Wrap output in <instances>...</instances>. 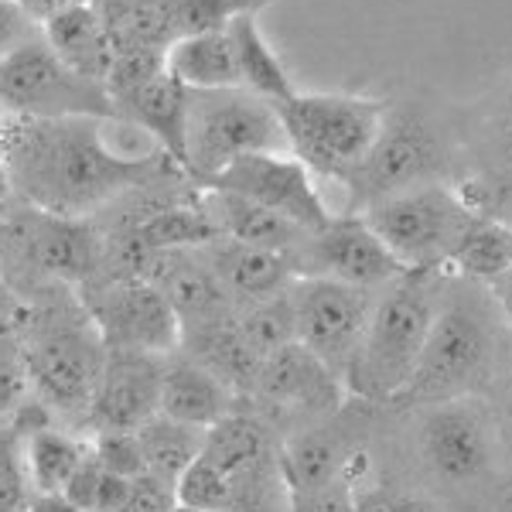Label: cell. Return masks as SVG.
<instances>
[{
	"label": "cell",
	"instance_id": "cell-1",
	"mask_svg": "<svg viewBox=\"0 0 512 512\" xmlns=\"http://www.w3.org/2000/svg\"><path fill=\"white\" fill-rule=\"evenodd\" d=\"M103 123L96 117L0 120V161L14 198L48 216L96 219L140 188L181 171L158 147L144 154L113 151Z\"/></svg>",
	"mask_w": 512,
	"mask_h": 512
},
{
	"label": "cell",
	"instance_id": "cell-2",
	"mask_svg": "<svg viewBox=\"0 0 512 512\" xmlns=\"http://www.w3.org/2000/svg\"><path fill=\"white\" fill-rule=\"evenodd\" d=\"M468 178L465 134L420 93L386 96V117L373 151L345 181L349 212H366L396 192L427 181L461 185Z\"/></svg>",
	"mask_w": 512,
	"mask_h": 512
},
{
	"label": "cell",
	"instance_id": "cell-3",
	"mask_svg": "<svg viewBox=\"0 0 512 512\" xmlns=\"http://www.w3.org/2000/svg\"><path fill=\"white\" fill-rule=\"evenodd\" d=\"M444 291V270H403L379 287L345 390L366 403H396L417 373Z\"/></svg>",
	"mask_w": 512,
	"mask_h": 512
},
{
	"label": "cell",
	"instance_id": "cell-4",
	"mask_svg": "<svg viewBox=\"0 0 512 512\" xmlns=\"http://www.w3.org/2000/svg\"><path fill=\"white\" fill-rule=\"evenodd\" d=\"M482 291V284L461 277L451 280V287L444 284L417 373L396 403L427 407L454 396H482L492 383L499 362V325L492 315L495 297Z\"/></svg>",
	"mask_w": 512,
	"mask_h": 512
},
{
	"label": "cell",
	"instance_id": "cell-5",
	"mask_svg": "<svg viewBox=\"0 0 512 512\" xmlns=\"http://www.w3.org/2000/svg\"><path fill=\"white\" fill-rule=\"evenodd\" d=\"M287 151L315 178L338 181L345 188L366 154L373 151L376 134L386 117V96L345 93H308L297 89L287 103L277 106Z\"/></svg>",
	"mask_w": 512,
	"mask_h": 512
},
{
	"label": "cell",
	"instance_id": "cell-6",
	"mask_svg": "<svg viewBox=\"0 0 512 512\" xmlns=\"http://www.w3.org/2000/svg\"><path fill=\"white\" fill-rule=\"evenodd\" d=\"M21 338L31 393L41 403H48L55 417H86L106 359V345L89 321L86 308H79L76 318L59 308H45L41 315L21 311Z\"/></svg>",
	"mask_w": 512,
	"mask_h": 512
},
{
	"label": "cell",
	"instance_id": "cell-7",
	"mask_svg": "<svg viewBox=\"0 0 512 512\" xmlns=\"http://www.w3.org/2000/svg\"><path fill=\"white\" fill-rule=\"evenodd\" d=\"M287 151L274 103L246 89H188L185 175L205 188L243 154Z\"/></svg>",
	"mask_w": 512,
	"mask_h": 512
},
{
	"label": "cell",
	"instance_id": "cell-8",
	"mask_svg": "<svg viewBox=\"0 0 512 512\" xmlns=\"http://www.w3.org/2000/svg\"><path fill=\"white\" fill-rule=\"evenodd\" d=\"M407 270H448V260L482 209L451 181H427L359 212Z\"/></svg>",
	"mask_w": 512,
	"mask_h": 512
},
{
	"label": "cell",
	"instance_id": "cell-9",
	"mask_svg": "<svg viewBox=\"0 0 512 512\" xmlns=\"http://www.w3.org/2000/svg\"><path fill=\"white\" fill-rule=\"evenodd\" d=\"M0 256L59 287H89L106 267V236L93 219H62L14 198L0 216Z\"/></svg>",
	"mask_w": 512,
	"mask_h": 512
},
{
	"label": "cell",
	"instance_id": "cell-10",
	"mask_svg": "<svg viewBox=\"0 0 512 512\" xmlns=\"http://www.w3.org/2000/svg\"><path fill=\"white\" fill-rule=\"evenodd\" d=\"M0 113L24 120H117L110 89L72 72L41 41V31L0 62Z\"/></svg>",
	"mask_w": 512,
	"mask_h": 512
},
{
	"label": "cell",
	"instance_id": "cell-11",
	"mask_svg": "<svg viewBox=\"0 0 512 512\" xmlns=\"http://www.w3.org/2000/svg\"><path fill=\"white\" fill-rule=\"evenodd\" d=\"M499 424L482 396L427 403L417 424V458L444 489H475L495 472Z\"/></svg>",
	"mask_w": 512,
	"mask_h": 512
},
{
	"label": "cell",
	"instance_id": "cell-12",
	"mask_svg": "<svg viewBox=\"0 0 512 512\" xmlns=\"http://www.w3.org/2000/svg\"><path fill=\"white\" fill-rule=\"evenodd\" d=\"M79 301L106 349L171 355L181 345V321L154 280H96V284L82 287Z\"/></svg>",
	"mask_w": 512,
	"mask_h": 512
},
{
	"label": "cell",
	"instance_id": "cell-13",
	"mask_svg": "<svg viewBox=\"0 0 512 512\" xmlns=\"http://www.w3.org/2000/svg\"><path fill=\"white\" fill-rule=\"evenodd\" d=\"M376 294L369 287L342 284L328 277H297L291 284L297 311V342L315 352L328 369H335L345 383L359 342L366 335L369 315L376 308Z\"/></svg>",
	"mask_w": 512,
	"mask_h": 512
},
{
	"label": "cell",
	"instance_id": "cell-14",
	"mask_svg": "<svg viewBox=\"0 0 512 512\" xmlns=\"http://www.w3.org/2000/svg\"><path fill=\"white\" fill-rule=\"evenodd\" d=\"M205 188L209 192H229L239 198H250L256 205H267V209L287 216L301 229H308V233H318L332 219L325 195L315 185V175L294 154L284 151L243 154L233 164H226Z\"/></svg>",
	"mask_w": 512,
	"mask_h": 512
},
{
	"label": "cell",
	"instance_id": "cell-15",
	"mask_svg": "<svg viewBox=\"0 0 512 512\" xmlns=\"http://www.w3.org/2000/svg\"><path fill=\"white\" fill-rule=\"evenodd\" d=\"M294 263L297 277H328L369 291H379L407 270L359 212L332 216L318 233L304 236Z\"/></svg>",
	"mask_w": 512,
	"mask_h": 512
},
{
	"label": "cell",
	"instance_id": "cell-16",
	"mask_svg": "<svg viewBox=\"0 0 512 512\" xmlns=\"http://www.w3.org/2000/svg\"><path fill=\"white\" fill-rule=\"evenodd\" d=\"M250 393L267 410L260 417L311 420V424L338 414L345 407V396H349L342 376L328 369L301 342L284 345L274 355H267L256 369Z\"/></svg>",
	"mask_w": 512,
	"mask_h": 512
},
{
	"label": "cell",
	"instance_id": "cell-17",
	"mask_svg": "<svg viewBox=\"0 0 512 512\" xmlns=\"http://www.w3.org/2000/svg\"><path fill=\"white\" fill-rule=\"evenodd\" d=\"M164 355L106 349L93 403L86 410L89 427L96 431H137L144 420L161 410Z\"/></svg>",
	"mask_w": 512,
	"mask_h": 512
},
{
	"label": "cell",
	"instance_id": "cell-18",
	"mask_svg": "<svg viewBox=\"0 0 512 512\" xmlns=\"http://www.w3.org/2000/svg\"><path fill=\"white\" fill-rule=\"evenodd\" d=\"M342 414V410H338ZM338 414L301 427L277 448V478L287 495L315 492L321 485H332L355 468V461L366 454L349 427L338 424Z\"/></svg>",
	"mask_w": 512,
	"mask_h": 512
},
{
	"label": "cell",
	"instance_id": "cell-19",
	"mask_svg": "<svg viewBox=\"0 0 512 512\" xmlns=\"http://www.w3.org/2000/svg\"><path fill=\"white\" fill-rule=\"evenodd\" d=\"M202 454L219 468L222 475L233 478L236 485V509L246 499H256L263 475L274 468V431L270 420L253 414V410H229L226 417L205 431Z\"/></svg>",
	"mask_w": 512,
	"mask_h": 512
},
{
	"label": "cell",
	"instance_id": "cell-20",
	"mask_svg": "<svg viewBox=\"0 0 512 512\" xmlns=\"http://www.w3.org/2000/svg\"><path fill=\"white\" fill-rule=\"evenodd\" d=\"M465 151L468 178L461 181V192L495 216L492 205L512 195V86L478 120L475 137L465 140Z\"/></svg>",
	"mask_w": 512,
	"mask_h": 512
},
{
	"label": "cell",
	"instance_id": "cell-21",
	"mask_svg": "<svg viewBox=\"0 0 512 512\" xmlns=\"http://www.w3.org/2000/svg\"><path fill=\"white\" fill-rule=\"evenodd\" d=\"M113 106H117V120L137 123L154 140V147L185 171L188 89L168 69H158L154 76L137 82L134 89L113 99Z\"/></svg>",
	"mask_w": 512,
	"mask_h": 512
},
{
	"label": "cell",
	"instance_id": "cell-22",
	"mask_svg": "<svg viewBox=\"0 0 512 512\" xmlns=\"http://www.w3.org/2000/svg\"><path fill=\"white\" fill-rule=\"evenodd\" d=\"M147 280L161 287L168 304L175 308L181 332L233 311V297L219 284L216 270L209 267L202 250H181L154 256Z\"/></svg>",
	"mask_w": 512,
	"mask_h": 512
},
{
	"label": "cell",
	"instance_id": "cell-23",
	"mask_svg": "<svg viewBox=\"0 0 512 512\" xmlns=\"http://www.w3.org/2000/svg\"><path fill=\"white\" fill-rule=\"evenodd\" d=\"M209 267L216 270L219 284L226 287V294L239 304L263 301L274 297L297 280V263L294 253L280 250H263V246H246L236 239L219 236L216 243L202 246Z\"/></svg>",
	"mask_w": 512,
	"mask_h": 512
},
{
	"label": "cell",
	"instance_id": "cell-24",
	"mask_svg": "<svg viewBox=\"0 0 512 512\" xmlns=\"http://www.w3.org/2000/svg\"><path fill=\"white\" fill-rule=\"evenodd\" d=\"M229 410H236V393L216 373H209L202 362H195L192 355L181 349L164 355L158 414L209 431Z\"/></svg>",
	"mask_w": 512,
	"mask_h": 512
},
{
	"label": "cell",
	"instance_id": "cell-25",
	"mask_svg": "<svg viewBox=\"0 0 512 512\" xmlns=\"http://www.w3.org/2000/svg\"><path fill=\"white\" fill-rule=\"evenodd\" d=\"M41 41L82 79L106 86L113 69V38L96 4H72L38 24Z\"/></svg>",
	"mask_w": 512,
	"mask_h": 512
},
{
	"label": "cell",
	"instance_id": "cell-26",
	"mask_svg": "<svg viewBox=\"0 0 512 512\" xmlns=\"http://www.w3.org/2000/svg\"><path fill=\"white\" fill-rule=\"evenodd\" d=\"M178 349L192 355L195 362H202L209 373H216L236 396L250 393L256 369H260V359H256L253 349L246 345L243 332H239L236 311L181 332Z\"/></svg>",
	"mask_w": 512,
	"mask_h": 512
},
{
	"label": "cell",
	"instance_id": "cell-27",
	"mask_svg": "<svg viewBox=\"0 0 512 512\" xmlns=\"http://www.w3.org/2000/svg\"><path fill=\"white\" fill-rule=\"evenodd\" d=\"M205 192L209 212L219 226V236L236 239L246 246H263V250H280V253H297V246L304 243L308 229H301L280 212L267 209V205H256L250 198H239L229 192Z\"/></svg>",
	"mask_w": 512,
	"mask_h": 512
},
{
	"label": "cell",
	"instance_id": "cell-28",
	"mask_svg": "<svg viewBox=\"0 0 512 512\" xmlns=\"http://www.w3.org/2000/svg\"><path fill=\"white\" fill-rule=\"evenodd\" d=\"M164 69L185 89H236L239 69L226 28L181 35L164 52ZM243 89V86H239Z\"/></svg>",
	"mask_w": 512,
	"mask_h": 512
},
{
	"label": "cell",
	"instance_id": "cell-29",
	"mask_svg": "<svg viewBox=\"0 0 512 512\" xmlns=\"http://www.w3.org/2000/svg\"><path fill=\"white\" fill-rule=\"evenodd\" d=\"M226 31H229V38H233L239 86L274 106L287 103V99L297 93V82L291 79L284 59L274 52L267 35H263L260 14H239V18L226 24Z\"/></svg>",
	"mask_w": 512,
	"mask_h": 512
},
{
	"label": "cell",
	"instance_id": "cell-30",
	"mask_svg": "<svg viewBox=\"0 0 512 512\" xmlns=\"http://www.w3.org/2000/svg\"><path fill=\"white\" fill-rule=\"evenodd\" d=\"M21 441V465L31 492H65L79 465L89 458L93 441L65 431L59 424L38 427V431L18 437Z\"/></svg>",
	"mask_w": 512,
	"mask_h": 512
},
{
	"label": "cell",
	"instance_id": "cell-31",
	"mask_svg": "<svg viewBox=\"0 0 512 512\" xmlns=\"http://www.w3.org/2000/svg\"><path fill=\"white\" fill-rule=\"evenodd\" d=\"M512 267V226H506L499 216H478L472 226L465 229V236L454 246L448 270L461 280L472 284L495 287L509 277ZM444 270V274H448Z\"/></svg>",
	"mask_w": 512,
	"mask_h": 512
},
{
	"label": "cell",
	"instance_id": "cell-32",
	"mask_svg": "<svg viewBox=\"0 0 512 512\" xmlns=\"http://www.w3.org/2000/svg\"><path fill=\"white\" fill-rule=\"evenodd\" d=\"M134 434L140 444L144 468L171 485H175V478L198 458V451H202V444H205L202 427L181 424V420H171L164 414H154L151 420H144Z\"/></svg>",
	"mask_w": 512,
	"mask_h": 512
},
{
	"label": "cell",
	"instance_id": "cell-33",
	"mask_svg": "<svg viewBox=\"0 0 512 512\" xmlns=\"http://www.w3.org/2000/svg\"><path fill=\"white\" fill-rule=\"evenodd\" d=\"M239 332H243L246 345L253 349L256 359H267L284 345L297 342V311L291 287L274 297H263V301H250L236 311Z\"/></svg>",
	"mask_w": 512,
	"mask_h": 512
},
{
	"label": "cell",
	"instance_id": "cell-34",
	"mask_svg": "<svg viewBox=\"0 0 512 512\" xmlns=\"http://www.w3.org/2000/svg\"><path fill=\"white\" fill-rule=\"evenodd\" d=\"M158 4L168 21L171 41H175L181 35H195V31L226 28L239 14H260L277 0H158Z\"/></svg>",
	"mask_w": 512,
	"mask_h": 512
},
{
	"label": "cell",
	"instance_id": "cell-35",
	"mask_svg": "<svg viewBox=\"0 0 512 512\" xmlns=\"http://www.w3.org/2000/svg\"><path fill=\"white\" fill-rule=\"evenodd\" d=\"M175 506L202 509V512H233L236 509V485L229 475H222L202 451L192 465L175 478Z\"/></svg>",
	"mask_w": 512,
	"mask_h": 512
},
{
	"label": "cell",
	"instance_id": "cell-36",
	"mask_svg": "<svg viewBox=\"0 0 512 512\" xmlns=\"http://www.w3.org/2000/svg\"><path fill=\"white\" fill-rule=\"evenodd\" d=\"M28 359H24L21 311L11 308L0 318V417H11L28 400Z\"/></svg>",
	"mask_w": 512,
	"mask_h": 512
},
{
	"label": "cell",
	"instance_id": "cell-37",
	"mask_svg": "<svg viewBox=\"0 0 512 512\" xmlns=\"http://www.w3.org/2000/svg\"><path fill=\"white\" fill-rule=\"evenodd\" d=\"M127 492H130V478L106 472L93 458V451L79 465V472L72 475V482L65 485V495L86 512H120V506L127 502Z\"/></svg>",
	"mask_w": 512,
	"mask_h": 512
},
{
	"label": "cell",
	"instance_id": "cell-38",
	"mask_svg": "<svg viewBox=\"0 0 512 512\" xmlns=\"http://www.w3.org/2000/svg\"><path fill=\"white\" fill-rule=\"evenodd\" d=\"M355 509L359 512H441L427 495L403 485L369 478V461L355 472Z\"/></svg>",
	"mask_w": 512,
	"mask_h": 512
},
{
	"label": "cell",
	"instance_id": "cell-39",
	"mask_svg": "<svg viewBox=\"0 0 512 512\" xmlns=\"http://www.w3.org/2000/svg\"><path fill=\"white\" fill-rule=\"evenodd\" d=\"M93 458L106 468V472L123 475V478H137L140 472H147L134 431H96L93 434Z\"/></svg>",
	"mask_w": 512,
	"mask_h": 512
},
{
	"label": "cell",
	"instance_id": "cell-40",
	"mask_svg": "<svg viewBox=\"0 0 512 512\" xmlns=\"http://www.w3.org/2000/svg\"><path fill=\"white\" fill-rule=\"evenodd\" d=\"M28 478L21 465V441L11 427L0 431V512H21L28 502Z\"/></svg>",
	"mask_w": 512,
	"mask_h": 512
},
{
	"label": "cell",
	"instance_id": "cell-41",
	"mask_svg": "<svg viewBox=\"0 0 512 512\" xmlns=\"http://www.w3.org/2000/svg\"><path fill=\"white\" fill-rule=\"evenodd\" d=\"M366 454L355 461V468L332 485H321L315 492L287 495V512H359L355 509V472L366 465Z\"/></svg>",
	"mask_w": 512,
	"mask_h": 512
},
{
	"label": "cell",
	"instance_id": "cell-42",
	"mask_svg": "<svg viewBox=\"0 0 512 512\" xmlns=\"http://www.w3.org/2000/svg\"><path fill=\"white\" fill-rule=\"evenodd\" d=\"M120 512H175V489L158 475L140 472L137 478H130V492Z\"/></svg>",
	"mask_w": 512,
	"mask_h": 512
},
{
	"label": "cell",
	"instance_id": "cell-43",
	"mask_svg": "<svg viewBox=\"0 0 512 512\" xmlns=\"http://www.w3.org/2000/svg\"><path fill=\"white\" fill-rule=\"evenodd\" d=\"M38 35V21L14 0H0V62Z\"/></svg>",
	"mask_w": 512,
	"mask_h": 512
},
{
	"label": "cell",
	"instance_id": "cell-44",
	"mask_svg": "<svg viewBox=\"0 0 512 512\" xmlns=\"http://www.w3.org/2000/svg\"><path fill=\"white\" fill-rule=\"evenodd\" d=\"M21 512H86L65 492H31Z\"/></svg>",
	"mask_w": 512,
	"mask_h": 512
},
{
	"label": "cell",
	"instance_id": "cell-45",
	"mask_svg": "<svg viewBox=\"0 0 512 512\" xmlns=\"http://www.w3.org/2000/svg\"><path fill=\"white\" fill-rule=\"evenodd\" d=\"M14 4H21L24 11L41 24L45 18H52L55 11H65V7H72V4H96V0H14Z\"/></svg>",
	"mask_w": 512,
	"mask_h": 512
},
{
	"label": "cell",
	"instance_id": "cell-46",
	"mask_svg": "<svg viewBox=\"0 0 512 512\" xmlns=\"http://www.w3.org/2000/svg\"><path fill=\"white\" fill-rule=\"evenodd\" d=\"M492 297H495V304H499V315L509 321V328H512V284H495L489 287Z\"/></svg>",
	"mask_w": 512,
	"mask_h": 512
},
{
	"label": "cell",
	"instance_id": "cell-47",
	"mask_svg": "<svg viewBox=\"0 0 512 512\" xmlns=\"http://www.w3.org/2000/svg\"><path fill=\"white\" fill-rule=\"evenodd\" d=\"M492 512H512V472L502 478V485L495 489V502Z\"/></svg>",
	"mask_w": 512,
	"mask_h": 512
},
{
	"label": "cell",
	"instance_id": "cell-48",
	"mask_svg": "<svg viewBox=\"0 0 512 512\" xmlns=\"http://www.w3.org/2000/svg\"><path fill=\"white\" fill-rule=\"evenodd\" d=\"M14 202V188H11V178H7V168L0 161V216L7 212V205Z\"/></svg>",
	"mask_w": 512,
	"mask_h": 512
},
{
	"label": "cell",
	"instance_id": "cell-49",
	"mask_svg": "<svg viewBox=\"0 0 512 512\" xmlns=\"http://www.w3.org/2000/svg\"><path fill=\"white\" fill-rule=\"evenodd\" d=\"M11 308H14V304H11V297H7V291H4V280H0V318H4Z\"/></svg>",
	"mask_w": 512,
	"mask_h": 512
},
{
	"label": "cell",
	"instance_id": "cell-50",
	"mask_svg": "<svg viewBox=\"0 0 512 512\" xmlns=\"http://www.w3.org/2000/svg\"><path fill=\"white\" fill-rule=\"evenodd\" d=\"M506 414L512 420V376H509V386H506Z\"/></svg>",
	"mask_w": 512,
	"mask_h": 512
},
{
	"label": "cell",
	"instance_id": "cell-51",
	"mask_svg": "<svg viewBox=\"0 0 512 512\" xmlns=\"http://www.w3.org/2000/svg\"><path fill=\"white\" fill-rule=\"evenodd\" d=\"M175 512H202V509H181V506H175Z\"/></svg>",
	"mask_w": 512,
	"mask_h": 512
},
{
	"label": "cell",
	"instance_id": "cell-52",
	"mask_svg": "<svg viewBox=\"0 0 512 512\" xmlns=\"http://www.w3.org/2000/svg\"><path fill=\"white\" fill-rule=\"evenodd\" d=\"M502 284H512V267H509V277H506V280H502Z\"/></svg>",
	"mask_w": 512,
	"mask_h": 512
},
{
	"label": "cell",
	"instance_id": "cell-53",
	"mask_svg": "<svg viewBox=\"0 0 512 512\" xmlns=\"http://www.w3.org/2000/svg\"><path fill=\"white\" fill-rule=\"evenodd\" d=\"M0 120H4V113H0Z\"/></svg>",
	"mask_w": 512,
	"mask_h": 512
}]
</instances>
